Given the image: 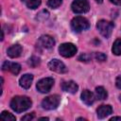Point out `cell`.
I'll list each match as a JSON object with an SVG mask.
<instances>
[{
  "instance_id": "2e32d148",
  "label": "cell",
  "mask_w": 121,
  "mask_h": 121,
  "mask_svg": "<svg viewBox=\"0 0 121 121\" xmlns=\"http://www.w3.org/2000/svg\"><path fill=\"white\" fill-rule=\"evenodd\" d=\"M107 96H108V93L102 86L95 88V98L99 100H104L107 98Z\"/></svg>"
},
{
  "instance_id": "4316f807",
  "label": "cell",
  "mask_w": 121,
  "mask_h": 121,
  "mask_svg": "<svg viewBox=\"0 0 121 121\" xmlns=\"http://www.w3.org/2000/svg\"><path fill=\"white\" fill-rule=\"evenodd\" d=\"M112 3H113L114 5H117V6H121V0H110Z\"/></svg>"
},
{
  "instance_id": "3957f363",
  "label": "cell",
  "mask_w": 121,
  "mask_h": 121,
  "mask_svg": "<svg viewBox=\"0 0 121 121\" xmlns=\"http://www.w3.org/2000/svg\"><path fill=\"white\" fill-rule=\"evenodd\" d=\"M96 28L103 37L109 38L113 29V23L106 20H100L96 24Z\"/></svg>"
},
{
  "instance_id": "f1b7e54d",
  "label": "cell",
  "mask_w": 121,
  "mask_h": 121,
  "mask_svg": "<svg viewBox=\"0 0 121 121\" xmlns=\"http://www.w3.org/2000/svg\"><path fill=\"white\" fill-rule=\"evenodd\" d=\"M40 120H48L49 118L48 117H41V118H39Z\"/></svg>"
},
{
  "instance_id": "ba28073f",
  "label": "cell",
  "mask_w": 121,
  "mask_h": 121,
  "mask_svg": "<svg viewBox=\"0 0 121 121\" xmlns=\"http://www.w3.org/2000/svg\"><path fill=\"white\" fill-rule=\"evenodd\" d=\"M48 68L51 71H54V72H57V73H60V74L67 72V68H66L65 64L62 61H60V60H57V59L51 60L48 62Z\"/></svg>"
},
{
  "instance_id": "83f0119b",
  "label": "cell",
  "mask_w": 121,
  "mask_h": 121,
  "mask_svg": "<svg viewBox=\"0 0 121 121\" xmlns=\"http://www.w3.org/2000/svg\"><path fill=\"white\" fill-rule=\"evenodd\" d=\"M110 120H111V121H113V120H120V121H121V116H113V117H112Z\"/></svg>"
},
{
  "instance_id": "cb8c5ba5",
  "label": "cell",
  "mask_w": 121,
  "mask_h": 121,
  "mask_svg": "<svg viewBox=\"0 0 121 121\" xmlns=\"http://www.w3.org/2000/svg\"><path fill=\"white\" fill-rule=\"evenodd\" d=\"M34 112H31V113H28V114H26V115H24L22 118H21V120L22 121H30V120H32L33 118H34Z\"/></svg>"
},
{
  "instance_id": "6da1fadb",
  "label": "cell",
  "mask_w": 121,
  "mask_h": 121,
  "mask_svg": "<svg viewBox=\"0 0 121 121\" xmlns=\"http://www.w3.org/2000/svg\"><path fill=\"white\" fill-rule=\"evenodd\" d=\"M32 101L29 97L25 95L14 96L10 101V108L16 112H23L31 107Z\"/></svg>"
},
{
  "instance_id": "4fadbf2b",
  "label": "cell",
  "mask_w": 121,
  "mask_h": 121,
  "mask_svg": "<svg viewBox=\"0 0 121 121\" xmlns=\"http://www.w3.org/2000/svg\"><path fill=\"white\" fill-rule=\"evenodd\" d=\"M22 51H23L22 46H21L20 44L16 43V44L11 45V46L8 49L7 53H8V56H9V58H12V59H13V58H18V57L22 54Z\"/></svg>"
},
{
  "instance_id": "30bf717a",
  "label": "cell",
  "mask_w": 121,
  "mask_h": 121,
  "mask_svg": "<svg viewBox=\"0 0 121 121\" xmlns=\"http://www.w3.org/2000/svg\"><path fill=\"white\" fill-rule=\"evenodd\" d=\"M2 70H4V71H8L9 70L12 74L18 75L19 72L21 71V65L19 63H16V62H9V61L6 60L2 64Z\"/></svg>"
},
{
  "instance_id": "5b68a950",
  "label": "cell",
  "mask_w": 121,
  "mask_h": 121,
  "mask_svg": "<svg viewBox=\"0 0 121 121\" xmlns=\"http://www.w3.org/2000/svg\"><path fill=\"white\" fill-rule=\"evenodd\" d=\"M77 46L71 43H61L59 47V52L60 54L64 57V58H70L73 57L77 53Z\"/></svg>"
},
{
  "instance_id": "d4e9b609",
  "label": "cell",
  "mask_w": 121,
  "mask_h": 121,
  "mask_svg": "<svg viewBox=\"0 0 121 121\" xmlns=\"http://www.w3.org/2000/svg\"><path fill=\"white\" fill-rule=\"evenodd\" d=\"M90 56L89 55H87V54H82V55H80L79 57H78V60H81V61H88V60H90Z\"/></svg>"
},
{
  "instance_id": "7a4b0ae2",
  "label": "cell",
  "mask_w": 121,
  "mask_h": 121,
  "mask_svg": "<svg viewBox=\"0 0 121 121\" xmlns=\"http://www.w3.org/2000/svg\"><path fill=\"white\" fill-rule=\"evenodd\" d=\"M89 26H90L89 21L82 16H77L73 18V20L71 21V28L75 32H81L83 30L88 29Z\"/></svg>"
},
{
  "instance_id": "7402d4cb",
  "label": "cell",
  "mask_w": 121,
  "mask_h": 121,
  "mask_svg": "<svg viewBox=\"0 0 121 121\" xmlns=\"http://www.w3.org/2000/svg\"><path fill=\"white\" fill-rule=\"evenodd\" d=\"M48 16H49V13H48V11H47V10H45V9H43V10H42V11H41V12L38 14V16H37V19H38V20H40V19H41V17H43L42 21H43V20L47 19V18H48Z\"/></svg>"
},
{
  "instance_id": "9c48e42d",
  "label": "cell",
  "mask_w": 121,
  "mask_h": 121,
  "mask_svg": "<svg viewBox=\"0 0 121 121\" xmlns=\"http://www.w3.org/2000/svg\"><path fill=\"white\" fill-rule=\"evenodd\" d=\"M55 44V40L49 36V35H43L40 37L38 41V46L42 47L43 49H49L52 48Z\"/></svg>"
},
{
  "instance_id": "e0dca14e",
  "label": "cell",
  "mask_w": 121,
  "mask_h": 121,
  "mask_svg": "<svg viewBox=\"0 0 121 121\" xmlns=\"http://www.w3.org/2000/svg\"><path fill=\"white\" fill-rule=\"evenodd\" d=\"M112 53H113L114 55H116V56L121 55V39L115 40V42H114L113 44H112Z\"/></svg>"
},
{
  "instance_id": "484cf974",
  "label": "cell",
  "mask_w": 121,
  "mask_h": 121,
  "mask_svg": "<svg viewBox=\"0 0 121 121\" xmlns=\"http://www.w3.org/2000/svg\"><path fill=\"white\" fill-rule=\"evenodd\" d=\"M115 85H116V87H117V88L121 89V76H119V77H117V78H116Z\"/></svg>"
},
{
  "instance_id": "8fae6325",
  "label": "cell",
  "mask_w": 121,
  "mask_h": 121,
  "mask_svg": "<svg viewBox=\"0 0 121 121\" xmlns=\"http://www.w3.org/2000/svg\"><path fill=\"white\" fill-rule=\"evenodd\" d=\"M61 89L64 92H67V93H70V94H76L77 91H78V84L75 81L69 80V81L62 82Z\"/></svg>"
},
{
  "instance_id": "277c9868",
  "label": "cell",
  "mask_w": 121,
  "mask_h": 121,
  "mask_svg": "<svg viewBox=\"0 0 121 121\" xmlns=\"http://www.w3.org/2000/svg\"><path fill=\"white\" fill-rule=\"evenodd\" d=\"M60 102V97L58 95H52L45 97L42 101V107L45 110H54L56 109Z\"/></svg>"
},
{
  "instance_id": "52a82bcc",
  "label": "cell",
  "mask_w": 121,
  "mask_h": 121,
  "mask_svg": "<svg viewBox=\"0 0 121 121\" xmlns=\"http://www.w3.org/2000/svg\"><path fill=\"white\" fill-rule=\"evenodd\" d=\"M71 8L75 13H85L89 10L90 6L88 0H75L72 3Z\"/></svg>"
},
{
  "instance_id": "d6986e66",
  "label": "cell",
  "mask_w": 121,
  "mask_h": 121,
  "mask_svg": "<svg viewBox=\"0 0 121 121\" xmlns=\"http://www.w3.org/2000/svg\"><path fill=\"white\" fill-rule=\"evenodd\" d=\"M0 117H1V119L5 120V121H15V120H16L15 116H14L12 113H10V112H7V111L2 112Z\"/></svg>"
},
{
  "instance_id": "7c38bea8",
  "label": "cell",
  "mask_w": 121,
  "mask_h": 121,
  "mask_svg": "<svg viewBox=\"0 0 121 121\" xmlns=\"http://www.w3.org/2000/svg\"><path fill=\"white\" fill-rule=\"evenodd\" d=\"M96 112H97V117L103 119L112 112V108L110 105H101L100 107H98Z\"/></svg>"
},
{
  "instance_id": "603a6c76",
  "label": "cell",
  "mask_w": 121,
  "mask_h": 121,
  "mask_svg": "<svg viewBox=\"0 0 121 121\" xmlns=\"http://www.w3.org/2000/svg\"><path fill=\"white\" fill-rule=\"evenodd\" d=\"M95 58L96 60H98V61H104V60H106V59H107L106 55L103 54V53H95Z\"/></svg>"
},
{
  "instance_id": "f546056e",
  "label": "cell",
  "mask_w": 121,
  "mask_h": 121,
  "mask_svg": "<svg viewBox=\"0 0 121 121\" xmlns=\"http://www.w3.org/2000/svg\"><path fill=\"white\" fill-rule=\"evenodd\" d=\"M95 1H96L97 3H99V4H100V3H102V1H103V0H95Z\"/></svg>"
},
{
  "instance_id": "8992f818",
  "label": "cell",
  "mask_w": 121,
  "mask_h": 121,
  "mask_svg": "<svg viewBox=\"0 0 121 121\" xmlns=\"http://www.w3.org/2000/svg\"><path fill=\"white\" fill-rule=\"evenodd\" d=\"M53 85H54V79L52 78H42L41 80H39L37 82L36 87L40 93L45 94L51 90Z\"/></svg>"
},
{
  "instance_id": "9a60e30c",
  "label": "cell",
  "mask_w": 121,
  "mask_h": 121,
  "mask_svg": "<svg viewBox=\"0 0 121 121\" xmlns=\"http://www.w3.org/2000/svg\"><path fill=\"white\" fill-rule=\"evenodd\" d=\"M32 80H33V76L31 74H26L20 78L19 83H20V86L23 87L24 89H28L31 86Z\"/></svg>"
},
{
  "instance_id": "44dd1931",
  "label": "cell",
  "mask_w": 121,
  "mask_h": 121,
  "mask_svg": "<svg viewBox=\"0 0 121 121\" xmlns=\"http://www.w3.org/2000/svg\"><path fill=\"white\" fill-rule=\"evenodd\" d=\"M62 0H47V5L52 9H57L60 6Z\"/></svg>"
},
{
  "instance_id": "5bb4252c",
  "label": "cell",
  "mask_w": 121,
  "mask_h": 121,
  "mask_svg": "<svg viewBox=\"0 0 121 121\" xmlns=\"http://www.w3.org/2000/svg\"><path fill=\"white\" fill-rule=\"evenodd\" d=\"M95 95L89 91V90H84L82 93H81V100L86 104V105H92L94 102H95Z\"/></svg>"
},
{
  "instance_id": "4dcf8cb0",
  "label": "cell",
  "mask_w": 121,
  "mask_h": 121,
  "mask_svg": "<svg viewBox=\"0 0 121 121\" xmlns=\"http://www.w3.org/2000/svg\"><path fill=\"white\" fill-rule=\"evenodd\" d=\"M78 120H86V119H84V118H78Z\"/></svg>"
},
{
  "instance_id": "ffe728a7",
  "label": "cell",
  "mask_w": 121,
  "mask_h": 121,
  "mask_svg": "<svg viewBox=\"0 0 121 121\" xmlns=\"http://www.w3.org/2000/svg\"><path fill=\"white\" fill-rule=\"evenodd\" d=\"M28 64L31 66V67H36L40 64V59L36 56H32L29 60H28Z\"/></svg>"
},
{
  "instance_id": "ac0fdd59",
  "label": "cell",
  "mask_w": 121,
  "mask_h": 121,
  "mask_svg": "<svg viewBox=\"0 0 121 121\" xmlns=\"http://www.w3.org/2000/svg\"><path fill=\"white\" fill-rule=\"evenodd\" d=\"M28 9H34L41 5V0H22Z\"/></svg>"
},
{
  "instance_id": "1f68e13d",
  "label": "cell",
  "mask_w": 121,
  "mask_h": 121,
  "mask_svg": "<svg viewBox=\"0 0 121 121\" xmlns=\"http://www.w3.org/2000/svg\"><path fill=\"white\" fill-rule=\"evenodd\" d=\"M119 98H120V101H121V95H120V96H119Z\"/></svg>"
}]
</instances>
